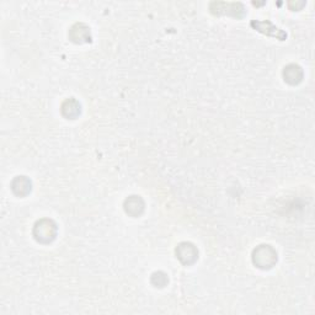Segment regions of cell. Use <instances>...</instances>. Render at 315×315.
<instances>
[{
  "mask_svg": "<svg viewBox=\"0 0 315 315\" xmlns=\"http://www.w3.org/2000/svg\"><path fill=\"white\" fill-rule=\"evenodd\" d=\"M254 264L261 269H270L277 261V254L270 245H261L257 248L252 255Z\"/></svg>",
  "mask_w": 315,
  "mask_h": 315,
  "instance_id": "obj_1",
  "label": "cell"
},
{
  "mask_svg": "<svg viewBox=\"0 0 315 315\" xmlns=\"http://www.w3.org/2000/svg\"><path fill=\"white\" fill-rule=\"evenodd\" d=\"M54 235H56V225L52 221L45 219L36 224L35 236L38 242L48 243L54 239Z\"/></svg>",
  "mask_w": 315,
  "mask_h": 315,
  "instance_id": "obj_2",
  "label": "cell"
},
{
  "mask_svg": "<svg viewBox=\"0 0 315 315\" xmlns=\"http://www.w3.org/2000/svg\"><path fill=\"white\" fill-rule=\"evenodd\" d=\"M176 255H178V257L183 264L190 265L197 259L199 252H197V250H196V248L192 244H190V243H182L176 249Z\"/></svg>",
  "mask_w": 315,
  "mask_h": 315,
  "instance_id": "obj_3",
  "label": "cell"
},
{
  "mask_svg": "<svg viewBox=\"0 0 315 315\" xmlns=\"http://www.w3.org/2000/svg\"><path fill=\"white\" fill-rule=\"evenodd\" d=\"M143 208H144V203L139 196H131L125 203L126 212L131 216H139L143 212Z\"/></svg>",
  "mask_w": 315,
  "mask_h": 315,
  "instance_id": "obj_4",
  "label": "cell"
},
{
  "mask_svg": "<svg viewBox=\"0 0 315 315\" xmlns=\"http://www.w3.org/2000/svg\"><path fill=\"white\" fill-rule=\"evenodd\" d=\"M283 75H285L286 82H288L290 84H298V83L302 80L303 71L298 66H295V64H291V66H288L287 68H285Z\"/></svg>",
  "mask_w": 315,
  "mask_h": 315,
  "instance_id": "obj_5",
  "label": "cell"
},
{
  "mask_svg": "<svg viewBox=\"0 0 315 315\" xmlns=\"http://www.w3.org/2000/svg\"><path fill=\"white\" fill-rule=\"evenodd\" d=\"M13 190L16 195H26L31 191V181L27 180L25 176H18L13 181Z\"/></svg>",
  "mask_w": 315,
  "mask_h": 315,
  "instance_id": "obj_6",
  "label": "cell"
},
{
  "mask_svg": "<svg viewBox=\"0 0 315 315\" xmlns=\"http://www.w3.org/2000/svg\"><path fill=\"white\" fill-rule=\"evenodd\" d=\"M62 111H63L64 116H67L68 118H74L80 113V105L73 99L67 100L62 106Z\"/></svg>",
  "mask_w": 315,
  "mask_h": 315,
  "instance_id": "obj_7",
  "label": "cell"
},
{
  "mask_svg": "<svg viewBox=\"0 0 315 315\" xmlns=\"http://www.w3.org/2000/svg\"><path fill=\"white\" fill-rule=\"evenodd\" d=\"M79 28H80L79 32H76L75 30L71 28V40H73L74 42H87L88 38L85 37V36H83V33H90L89 28L84 27V25H79Z\"/></svg>",
  "mask_w": 315,
  "mask_h": 315,
  "instance_id": "obj_8",
  "label": "cell"
}]
</instances>
